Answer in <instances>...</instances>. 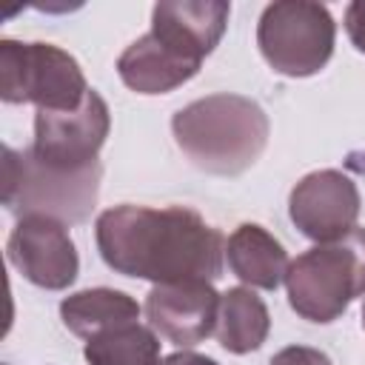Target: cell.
<instances>
[{
	"label": "cell",
	"mask_w": 365,
	"mask_h": 365,
	"mask_svg": "<svg viewBox=\"0 0 365 365\" xmlns=\"http://www.w3.org/2000/svg\"><path fill=\"white\" fill-rule=\"evenodd\" d=\"M94 237L103 262L123 277L165 285L188 279L211 282L222 274V234L182 205L108 208L97 217Z\"/></svg>",
	"instance_id": "cell-1"
},
{
	"label": "cell",
	"mask_w": 365,
	"mask_h": 365,
	"mask_svg": "<svg viewBox=\"0 0 365 365\" xmlns=\"http://www.w3.org/2000/svg\"><path fill=\"white\" fill-rule=\"evenodd\" d=\"M171 131L180 151L200 171L237 177L259 160L271 125L262 106L251 97L208 94L180 108L171 117Z\"/></svg>",
	"instance_id": "cell-2"
},
{
	"label": "cell",
	"mask_w": 365,
	"mask_h": 365,
	"mask_svg": "<svg viewBox=\"0 0 365 365\" xmlns=\"http://www.w3.org/2000/svg\"><path fill=\"white\" fill-rule=\"evenodd\" d=\"M288 302L308 322H334L365 294V228L299 254L285 274Z\"/></svg>",
	"instance_id": "cell-3"
},
{
	"label": "cell",
	"mask_w": 365,
	"mask_h": 365,
	"mask_svg": "<svg viewBox=\"0 0 365 365\" xmlns=\"http://www.w3.org/2000/svg\"><path fill=\"white\" fill-rule=\"evenodd\" d=\"M103 165L63 171L40 163L29 148H3L0 200L11 214H43L60 222H86L97 205Z\"/></svg>",
	"instance_id": "cell-4"
},
{
	"label": "cell",
	"mask_w": 365,
	"mask_h": 365,
	"mask_svg": "<svg viewBox=\"0 0 365 365\" xmlns=\"http://www.w3.org/2000/svg\"><path fill=\"white\" fill-rule=\"evenodd\" d=\"M88 94L80 63L51 43L0 40V97L43 111H71Z\"/></svg>",
	"instance_id": "cell-5"
},
{
	"label": "cell",
	"mask_w": 365,
	"mask_h": 365,
	"mask_svg": "<svg viewBox=\"0 0 365 365\" xmlns=\"http://www.w3.org/2000/svg\"><path fill=\"white\" fill-rule=\"evenodd\" d=\"M336 23L331 11L308 0H279L265 6L257 43L265 63L285 77H311L334 54Z\"/></svg>",
	"instance_id": "cell-6"
},
{
	"label": "cell",
	"mask_w": 365,
	"mask_h": 365,
	"mask_svg": "<svg viewBox=\"0 0 365 365\" xmlns=\"http://www.w3.org/2000/svg\"><path fill=\"white\" fill-rule=\"evenodd\" d=\"M111 114L106 100L88 88L86 100L71 111H43L34 114V143L29 151L63 171H83L97 165V154L108 137Z\"/></svg>",
	"instance_id": "cell-7"
},
{
	"label": "cell",
	"mask_w": 365,
	"mask_h": 365,
	"mask_svg": "<svg viewBox=\"0 0 365 365\" xmlns=\"http://www.w3.org/2000/svg\"><path fill=\"white\" fill-rule=\"evenodd\" d=\"M359 205L362 200L356 182L336 168L305 174L288 197L291 222L319 245L348 237L356 228Z\"/></svg>",
	"instance_id": "cell-8"
},
{
	"label": "cell",
	"mask_w": 365,
	"mask_h": 365,
	"mask_svg": "<svg viewBox=\"0 0 365 365\" xmlns=\"http://www.w3.org/2000/svg\"><path fill=\"white\" fill-rule=\"evenodd\" d=\"M11 265L37 288L63 291L77 279L80 257L66 222L43 214L20 217L9 237Z\"/></svg>",
	"instance_id": "cell-9"
},
{
	"label": "cell",
	"mask_w": 365,
	"mask_h": 365,
	"mask_svg": "<svg viewBox=\"0 0 365 365\" xmlns=\"http://www.w3.org/2000/svg\"><path fill=\"white\" fill-rule=\"evenodd\" d=\"M145 317L160 336L191 348L217 331L220 294L205 279L154 285L145 297Z\"/></svg>",
	"instance_id": "cell-10"
},
{
	"label": "cell",
	"mask_w": 365,
	"mask_h": 365,
	"mask_svg": "<svg viewBox=\"0 0 365 365\" xmlns=\"http://www.w3.org/2000/svg\"><path fill=\"white\" fill-rule=\"evenodd\" d=\"M228 14L222 0H165L151 9V34L180 57L202 63L222 40Z\"/></svg>",
	"instance_id": "cell-11"
},
{
	"label": "cell",
	"mask_w": 365,
	"mask_h": 365,
	"mask_svg": "<svg viewBox=\"0 0 365 365\" xmlns=\"http://www.w3.org/2000/svg\"><path fill=\"white\" fill-rule=\"evenodd\" d=\"M202 63L185 60L177 51H171L163 40H157L151 31L137 37L120 57H117V74L120 80L137 91V94H168L177 86L188 83Z\"/></svg>",
	"instance_id": "cell-12"
},
{
	"label": "cell",
	"mask_w": 365,
	"mask_h": 365,
	"mask_svg": "<svg viewBox=\"0 0 365 365\" xmlns=\"http://www.w3.org/2000/svg\"><path fill=\"white\" fill-rule=\"evenodd\" d=\"M225 259L234 277L251 288L274 291L288 274V251L257 222H242L225 242Z\"/></svg>",
	"instance_id": "cell-13"
},
{
	"label": "cell",
	"mask_w": 365,
	"mask_h": 365,
	"mask_svg": "<svg viewBox=\"0 0 365 365\" xmlns=\"http://www.w3.org/2000/svg\"><path fill=\"white\" fill-rule=\"evenodd\" d=\"M137 317H140L137 299L128 297L125 291H114V288H86V291L68 294L60 302L63 325L83 339H91L94 334H100L111 325L134 322Z\"/></svg>",
	"instance_id": "cell-14"
},
{
	"label": "cell",
	"mask_w": 365,
	"mask_h": 365,
	"mask_svg": "<svg viewBox=\"0 0 365 365\" xmlns=\"http://www.w3.org/2000/svg\"><path fill=\"white\" fill-rule=\"evenodd\" d=\"M271 331V317L265 302L251 288H228L220 294L217 339L228 354L257 351Z\"/></svg>",
	"instance_id": "cell-15"
},
{
	"label": "cell",
	"mask_w": 365,
	"mask_h": 365,
	"mask_svg": "<svg viewBox=\"0 0 365 365\" xmlns=\"http://www.w3.org/2000/svg\"><path fill=\"white\" fill-rule=\"evenodd\" d=\"M83 356L88 365H160V339L154 328L134 319L86 339Z\"/></svg>",
	"instance_id": "cell-16"
},
{
	"label": "cell",
	"mask_w": 365,
	"mask_h": 365,
	"mask_svg": "<svg viewBox=\"0 0 365 365\" xmlns=\"http://www.w3.org/2000/svg\"><path fill=\"white\" fill-rule=\"evenodd\" d=\"M268 365H334L328 359V354H322L319 348H308V345H288L282 351H277L271 356Z\"/></svg>",
	"instance_id": "cell-17"
},
{
	"label": "cell",
	"mask_w": 365,
	"mask_h": 365,
	"mask_svg": "<svg viewBox=\"0 0 365 365\" xmlns=\"http://www.w3.org/2000/svg\"><path fill=\"white\" fill-rule=\"evenodd\" d=\"M345 31L356 46V51L365 54V0H356L345 9Z\"/></svg>",
	"instance_id": "cell-18"
},
{
	"label": "cell",
	"mask_w": 365,
	"mask_h": 365,
	"mask_svg": "<svg viewBox=\"0 0 365 365\" xmlns=\"http://www.w3.org/2000/svg\"><path fill=\"white\" fill-rule=\"evenodd\" d=\"M160 365H217L211 356H202V354H194V351H177L165 359H160Z\"/></svg>",
	"instance_id": "cell-19"
},
{
	"label": "cell",
	"mask_w": 365,
	"mask_h": 365,
	"mask_svg": "<svg viewBox=\"0 0 365 365\" xmlns=\"http://www.w3.org/2000/svg\"><path fill=\"white\" fill-rule=\"evenodd\" d=\"M362 328H365V305H362Z\"/></svg>",
	"instance_id": "cell-20"
}]
</instances>
